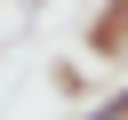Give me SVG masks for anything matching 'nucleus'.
<instances>
[{
	"label": "nucleus",
	"instance_id": "f257e3e1",
	"mask_svg": "<svg viewBox=\"0 0 128 120\" xmlns=\"http://www.w3.org/2000/svg\"><path fill=\"white\" fill-rule=\"evenodd\" d=\"M80 48H88L96 64H128V0H104V8L88 16V32H80Z\"/></svg>",
	"mask_w": 128,
	"mask_h": 120
},
{
	"label": "nucleus",
	"instance_id": "f03ea898",
	"mask_svg": "<svg viewBox=\"0 0 128 120\" xmlns=\"http://www.w3.org/2000/svg\"><path fill=\"white\" fill-rule=\"evenodd\" d=\"M48 80H56V96H88V72H80V64H56Z\"/></svg>",
	"mask_w": 128,
	"mask_h": 120
},
{
	"label": "nucleus",
	"instance_id": "7ed1b4c3",
	"mask_svg": "<svg viewBox=\"0 0 128 120\" xmlns=\"http://www.w3.org/2000/svg\"><path fill=\"white\" fill-rule=\"evenodd\" d=\"M80 120H128V88H112V96H104V104H88V112H80Z\"/></svg>",
	"mask_w": 128,
	"mask_h": 120
},
{
	"label": "nucleus",
	"instance_id": "20e7f679",
	"mask_svg": "<svg viewBox=\"0 0 128 120\" xmlns=\"http://www.w3.org/2000/svg\"><path fill=\"white\" fill-rule=\"evenodd\" d=\"M32 8H40V0H32Z\"/></svg>",
	"mask_w": 128,
	"mask_h": 120
}]
</instances>
